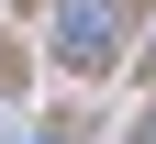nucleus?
Listing matches in <instances>:
<instances>
[{
	"label": "nucleus",
	"instance_id": "1",
	"mask_svg": "<svg viewBox=\"0 0 156 144\" xmlns=\"http://www.w3.org/2000/svg\"><path fill=\"white\" fill-rule=\"evenodd\" d=\"M112 55H123V0H67V11H56V67L101 78Z\"/></svg>",
	"mask_w": 156,
	"mask_h": 144
},
{
	"label": "nucleus",
	"instance_id": "2",
	"mask_svg": "<svg viewBox=\"0 0 156 144\" xmlns=\"http://www.w3.org/2000/svg\"><path fill=\"white\" fill-rule=\"evenodd\" d=\"M134 144H156V122H145V133H134Z\"/></svg>",
	"mask_w": 156,
	"mask_h": 144
},
{
	"label": "nucleus",
	"instance_id": "3",
	"mask_svg": "<svg viewBox=\"0 0 156 144\" xmlns=\"http://www.w3.org/2000/svg\"><path fill=\"white\" fill-rule=\"evenodd\" d=\"M145 67H156V45H145Z\"/></svg>",
	"mask_w": 156,
	"mask_h": 144
}]
</instances>
